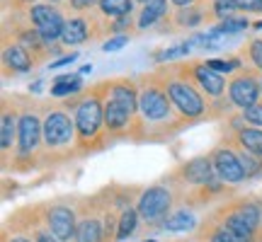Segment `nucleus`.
I'll return each instance as SVG.
<instances>
[{"label": "nucleus", "mask_w": 262, "mask_h": 242, "mask_svg": "<svg viewBox=\"0 0 262 242\" xmlns=\"http://www.w3.org/2000/svg\"><path fill=\"white\" fill-rule=\"evenodd\" d=\"M168 94H170V100L178 104V109L185 114V116H199V114L204 112V102H202L199 92H196L192 85L172 80V83L168 85Z\"/></svg>", "instance_id": "f257e3e1"}, {"label": "nucleus", "mask_w": 262, "mask_h": 242, "mask_svg": "<svg viewBox=\"0 0 262 242\" xmlns=\"http://www.w3.org/2000/svg\"><path fill=\"white\" fill-rule=\"evenodd\" d=\"M102 119H104V109L100 107L97 97L85 100V102L78 107V112H75V126H78L83 138L95 136L97 129H100V124H102Z\"/></svg>", "instance_id": "f03ea898"}, {"label": "nucleus", "mask_w": 262, "mask_h": 242, "mask_svg": "<svg viewBox=\"0 0 262 242\" xmlns=\"http://www.w3.org/2000/svg\"><path fill=\"white\" fill-rule=\"evenodd\" d=\"M139 109L148 121H163V119H168V114H170V100L165 97L163 90L148 87L139 97Z\"/></svg>", "instance_id": "7ed1b4c3"}, {"label": "nucleus", "mask_w": 262, "mask_h": 242, "mask_svg": "<svg viewBox=\"0 0 262 242\" xmlns=\"http://www.w3.org/2000/svg\"><path fill=\"white\" fill-rule=\"evenodd\" d=\"M170 191L163 189V186H153L146 194L141 196L139 201V213L146 218V221H158L163 213H168L170 208Z\"/></svg>", "instance_id": "20e7f679"}, {"label": "nucleus", "mask_w": 262, "mask_h": 242, "mask_svg": "<svg viewBox=\"0 0 262 242\" xmlns=\"http://www.w3.org/2000/svg\"><path fill=\"white\" fill-rule=\"evenodd\" d=\"M73 138V124L63 112H51L44 121V140L49 146H66Z\"/></svg>", "instance_id": "39448f33"}, {"label": "nucleus", "mask_w": 262, "mask_h": 242, "mask_svg": "<svg viewBox=\"0 0 262 242\" xmlns=\"http://www.w3.org/2000/svg\"><path fill=\"white\" fill-rule=\"evenodd\" d=\"M257 225H260V211H257L255 206H243V208H238L233 215L226 218V228H231L233 233H238L241 237H245V240L253 237V233L257 230Z\"/></svg>", "instance_id": "423d86ee"}, {"label": "nucleus", "mask_w": 262, "mask_h": 242, "mask_svg": "<svg viewBox=\"0 0 262 242\" xmlns=\"http://www.w3.org/2000/svg\"><path fill=\"white\" fill-rule=\"evenodd\" d=\"M49 225H51V233L56 235L61 242L75 237L78 228H75V215L71 208L66 206H58V208H51L49 211Z\"/></svg>", "instance_id": "0eeeda50"}, {"label": "nucleus", "mask_w": 262, "mask_h": 242, "mask_svg": "<svg viewBox=\"0 0 262 242\" xmlns=\"http://www.w3.org/2000/svg\"><path fill=\"white\" fill-rule=\"evenodd\" d=\"M214 167L216 175L224 179V182H241L245 177L243 165H241V158H235V153L231 150H219L214 155Z\"/></svg>", "instance_id": "6e6552de"}, {"label": "nucleus", "mask_w": 262, "mask_h": 242, "mask_svg": "<svg viewBox=\"0 0 262 242\" xmlns=\"http://www.w3.org/2000/svg\"><path fill=\"white\" fill-rule=\"evenodd\" d=\"M231 100L233 104L243 107V109H250L257 104V97H260V85L255 83L253 78H238L231 83Z\"/></svg>", "instance_id": "1a4fd4ad"}, {"label": "nucleus", "mask_w": 262, "mask_h": 242, "mask_svg": "<svg viewBox=\"0 0 262 242\" xmlns=\"http://www.w3.org/2000/svg\"><path fill=\"white\" fill-rule=\"evenodd\" d=\"M17 133H19V150H22V155H27L29 150L39 143V136L44 133V129L39 126V119L34 114H22V119L17 124Z\"/></svg>", "instance_id": "9d476101"}, {"label": "nucleus", "mask_w": 262, "mask_h": 242, "mask_svg": "<svg viewBox=\"0 0 262 242\" xmlns=\"http://www.w3.org/2000/svg\"><path fill=\"white\" fill-rule=\"evenodd\" d=\"M194 78H196V83H199L206 90V94H211V97L224 94V87H226L224 75L216 73V70H211V68H209L206 63L194 65Z\"/></svg>", "instance_id": "9b49d317"}, {"label": "nucleus", "mask_w": 262, "mask_h": 242, "mask_svg": "<svg viewBox=\"0 0 262 242\" xmlns=\"http://www.w3.org/2000/svg\"><path fill=\"white\" fill-rule=\"evenodd\" d=\"M182 175H185V179L192 182V184H206V182L211 179V162L206 158L189 160L187 165H185V170H182Z\"/></svg>", "instance_id": "f8f14e48"}, {"label": "nucleus", "mask_w": 262, "mask_h": 242, "mask_svg": "<svg viewBox=\"0 0 262 242\" xmlns=\"http://www.w3.org/2000/svg\"><path fill=\"white\" fill-rule=\"evenodd\" d=\"M85 39H88V25L80 17L68 19L63 27V34H61V41L68 44V46H78V44H83Z\"/></svg>", "instance_id": "ddd939ff"}, {"label": "nucleus", "mask_w": 262, "mask_h": 242, "mask_svg": "<svg viewBox=\"0 0 262 242\" xmlns=\"http://www.w3.org/2000/svg\"><path fill=\"white\" fill-rule=\"evenodd\" d=\"M129 119H131V112L124 104L114 102V100H110L104 104V121H107L110 129H124L129 124Z\"/></svg>", "instance_id": "4468645a"}, {"label": "nucleus", "mask_w": 262, "mask_h": 242, "mask_svg": "<svg viewBox=\"0 0 262 242\" xmlns=\"http://www.w3.org/2000/svg\"><path fill=\"white\" fill-rule=\"evenodd\" d=\"M63 27H66V22L61 15H54V17H49L44 25H39L37 32H39V37H41V41H47V44H51V41H56V39H61V34H63Z\"/></svg>", "instance_id": "2eb2a0df"}, {"label": "nucleus", "mask_w": 262, "mask_h": 242, "mask_svg": "<svg viewBox=\"0 0 262 242\" xmlns=\"http://www.w3.org/2000/svg\"><path fill=\"white\" fill-rule=\"evenodd\" d=\"M165 10H168V0H150L148 5L143 8V12H141L139 27L146 29V27H150V25H156V22L165 15Z\"/></svg>", "instance_id": "dca6fc26"}, {"label": "nucleus", "mask_w": 262, "mask_h": 242, "mask_svg": "<svg viewBox=\"0 0 262 242\" xmlns=\"http://www.w3.org/2000/svg\"><path fill=\"white\" fill-rule=\"evenodd\" d=\"M5 63L12 68V70H19V73H25L32 68V58L25 49L19 46H8L5 49Z\"/></svg>", "instance_id": "f3484780"}, {"label": "nucleus", "mask_w": 262, "mask_h": 242, "mask_svg": "<svg viewBox=\"0 0 262 242\" xmlns=\"http://www.w3.org/2000/svg\"><path fill=\"white\" fill-rule=\"evenodd\" d=\"M80 75H58L56 83L51 85V94L54 97H66V94H73L80 90Z\"/></svg>", "instance_id": "a211bd4d"}, {"label": "nucleus", "mask_w": 262, "mask_h": 242, "mask_svg": "<svg viewBox=\"0 0 262 242\" xmlns=\"http://www.w3.org/2000/svg\"><path fill=\"white\" fill-rule=\"evenodd\" d=\"M238 140L248 153L262 158V129H243L238 133Z\"/></svg>", "instance_id": "6ab92c4d"}, {"label": "nucleus", "mask_w": 262, "mask_h": 242, "mask_svg": "<svg viewBox=\"0 0 262 242\" xmlns=\"http://www.w3.org/2000/svg\"><path fill=\"white\" fill-rule=\"evenodd\" d=\"M75 242H102V225L97 221H83L78 225V233H75Z\"/></svg>", "instance_id": "aec40b11"}, {"label": "nucleus", "mask_w": 262, "mask_h": 242, "mask_svg": "<svg viewBox=\"0 0 262 242\" xmlns=\"http://www.w3.org/2000/svg\"><path fill=\"white\" fill-rule=\"evenodd\" d=\"M112 100L114 102H119V104H124L126 109H129L131 114H134V109H136V92L131 90L126 83H117V85H112Z\"/></svg>", "instance_id": "412c9836"}, {"label": "nucleus", "mask_w": 262, "mask_h": 242, "mask_svg": "<svg viewBox=\"0 0 262 242\" xmlns=\"http://www.w3.org/2000/svg\"><path fill=\"white\" fill-rule=\"evenodd\" d=\"M194 225V215L189 213V211H178V213H172L165 221V228L172 230V233H182V230H189Z\"/></svg>", "instance_id": "4be33fe9"}, {"label": "nucleus", "mask_w": 262, "mask_h": 242, "mask_svg": "<svg viewBox=\"0 0 262 242\" xmlns=\"http://www.w3.org/2000/svg\"><path fill=\"white\" fill-rule=\"evenodd\" d=\"M100 8L110 17H126L131 12V0H102Z\"/></svg>", "instance_id": "5701e85b"}, {"label": "nucleus", "mask_w": 262, "mask_h": 242, "mask_svg": "<svg viewBox=\"0 0 262 242\" xmlns=\"http://www.w3.org/2000/svg\"><path fill=\"white\" fill-rule=\"evenodd\" d=\"M136 215H139V211H134V208H126L122 213V221H119V233H117V240H124V237H129L131 233H134V228H136Z\"/></svg>", "instance_id": "b1692460"}, {"label": "nucleus", "mask_w": 262, "mask_h": 242, "mask_svg": "<svg viewBox=\"0 0 262 242\" xmlns=\"http://www.w3.org/2000/svg\"><path fill=\"white\" fill-rule=\"evenodd\" d=\"M0 143H3V150H10L12 146V138H15V119L12 114H3V121H0Z\"/></svg>", "instance_id": "393cba45"}, {"label": "nucleus", "mask_w": 262, "mask_h": 242, "mask_svg": "<svg viewBox=\"0 0 262 242\" xmlns=\"http://www.w3.org/2000/svg\"><path fill=\"white\" fill-rule=\"evenodd\" d=\"M243 29H248V19L245 17H228V19H224L219 27L214 29L216 34H235V32H243Z\"/></svg>", "instance_id": "a878e982"}, {"label": "nucleus", "mask_w": 262, "mask_h": 242, "mask_svg": "<svg viewBox=\"0 0 262 242\" xmlns=\"http://www.w3.org/2000/svg\"><path fill=\"white\" fill-rule=\"evenodd\" d=\"M54 15H56V10L51 8V5H34V8L29 10V17H32V22H34V25H44V22H47L49 17H54Z\"/></svg>", "instance_id": "bb28decb"}, {"label": "nucleus", "mask_w": 262, "mask_h": 242, "mask_svg": "<svg viewBox=\"0 0 262 242\" xmlns=\"http://www.w3.org/2000/svg\"><path fill=\"white\" fill-rule=\"evenodd\" d=\"M211 242H250V240H245V237H241L238 233H233L231 228H219L214 233V237H211Z\"/></svg>", "instance_id": "cd10ccee"}, {"label": "nucleus", "mask_w": 262, "mask_h": 242, "mask_svg": "<svg viewBox=\"0 0 262 242\" xmlns=\"http://www.w3.org/2000/svg\"><path fill=\"white\" fill-rule=\"evenodd\" d=\"M199 22H202V12L199 10H182L178 15V25H182V27H194Z\"/></svg>", "instance_id": "c85d7f7f"}, {"label": "nucleus", "mask_w": 262, "mask_h": 242, "mask_svg": "<svg viewBox=\"0 0 262 242\" xmlns=\"http://www.w3.org/2000/svg\"><path fill=\"white\" fill-rule=\"evenodd\" d=\"M214 10H216V17L228 19L238 8H235V0H216V3H214Z\"/></svg>", "instance_id": "c756f323"}, {"label": "nucleus", "mask_w": 262, "mask_h": 242, "mask_svg": "<svg viewBox=\"0 0 262 242\" xmlns=\"http://www.w3.org/2000/svg\"><path fill=\"white\" fill-rule=\"evenodd\" d=\"M206 65L211 68V70H216V73H231L233 68H238V61H206Z\"/></svg>", "instance_id": "7c9ffc66"}, {"label": "nucleus", "mask_w": 262, "mask_h": 242, "mask_svg": "<svg viewBox=\"0 0 262 242\" xmlns=\"http://www.w3.org/2000/svg\"><path fill=\"white\" fill-rule=\"evenodd\" d=\"M189 46L192 44H182V46H175V49H168V51H163L160 54V61H165V58H178V56H187L189 54Z\"/></svg>", "instance_id": "2f4dec72"}, {"label": "nucleus", "mask_w": 262, "mask_h": 242, "mask_svg": "<svg viewBox=\"0 0 262 242\" xmlns=\"http://www.w3.org/2000/svg\"><path fill=\"white\" fill-rule=\"evenodd\" d=\"M243 116L250 121V124H255V126H262V104H255L250 109H245Z\"/></svg>", "instance_id": "473e14b6"}, {"label": "nucleus", "mask_w": 262, "mask_h": 242, "mask_svg": "<svg viewBox=\"0 0 262 242\" xmlns=\"http://www.w3.org/2000/svg\"><path fill=\"white\" fill-rule=\"evenodd\" d=\"M235 8L245 10V12H260V10H262V0H235Z\"/></svg>", "instance_id": "72a5a7b5"}, {"label": "nucleus", "mask_w": 262, "mask_h": 242, "mask_svg": "<svg viewBox=\"0 0 262 242\" xmlns=\"http://www.w3.org/2000/svg\"><path fill=\"white\" fill-rule=\"evenodd\" d=\"M129 44V37L126 34H119V37H114V39H110V41H104V51H117V49H122V46H126Z\"/></svg>", "instance_id": "f704fd0d"}, {"label": "nucleus", "mask_w": 262, "mask_h": 242, "mask_svg": "<svg viewBox=\"0 0 262 242\" xmlns=\"http://www.w3.org/2000/svg\"><path fill=\"white\" fill-rule=\"evenodd\" d=\"M250 58H253V63L262 70V41H260V39L250 44Z\"/></svg>", "instance_id": "c9c22d12"}, {"label": "nucleus", "mask_w": 262, "mask_h": 242, "mask_svg": "<svg viewBox=\"0 0 262 242\" xmlns=\"http://www.w3.org/2000/svg\"><path fill=\"white\" fill-rule=\"evenodd\" d=\"M241 165H243V172H245V175H255V172H260V162L250 160L248 155H245V158H241Z\"/></svg>", "instance_id": "e433bc0d"}, {"label": "nucleus", "mask_w": 262, "mask_h": 242, "mask_svg": "<svg viewBox=\"0 0 262 242\" xmlns=\"http://www.w3.org/2000/svg\"><path fill=\"white\" fill-rule=\"evenodd\" d=\"M75 58H78V54H68V56L58 58V61H51V68H61V65H68V63H73Z\"/></svg>", "instance_id": "4c0bfd02"}, {"label": "nucleus", "mask_w": 262, "mask_h": 242, "mask_svg": "<svg viewBox=\"0 0 262 242\" xmlns=\"http://www.w3.org/2000/svg\"><path fill=\"white\" fill-rule=\"evenodd\" d=\"M95 3H102V0H71V5L75 10H83V8H93Z\"/></svg>", "instance_id": "58836bf2"}, {"label": "nucleus", "mask_w": 262, "mask_h": 242, "mask_svg": "<svg viewBox=\"0 0 262 242\" xmlns=\"http://www.w3.org/2000/svg\"><path fill=\"white\" fill-rule=\"evenodd\" d=\"M37 240L39 242H61L56 235H54V233H47V230H39V237H37Z\"/></svg>", "instance_id": "ea45409f"}, {"label": "nucleus", "mask_w": 262, "mask_h": 242, "mask_svg": "<svg viewBox=\"0 0 262 242\" xmlns=\"http://www.w3.org/2000/svg\"><path fill=\"white\" fill-rule=\"evenodd\" d=\"M172 3H175L178 8H187V5H192L194 0H172Z\"/></svg>", "instance_id": "a19ab883"}, {"label": "nucleus", "mask_w": 262, "mask_h": 242, "mask_svg": "<svg viewBox=\"0 0 262 242\" xmlns=\"http://www.w3.org/2000/svg\"><path fill=\"white\" fill-rule=\"evenodd\" d=\"M10 242H29V240H25V237H15V240H10Z\"/></svg>", "instance_id": "79ce46f5"}, {"label": "nucleus", "mask_w": 262, "mask_h": 242, "mask_svg": "<svg viewBox=\"0 0 262 242\" xmlns=\"http://www.w3.org/2000/svg\"><path fill=\"white\" fill-rule=\"evenodd\" d=\"M139 3H146V5H148V3H150V0H139Z\"/></svg>", "instance_id": "37998d69"}, {"label": "nucleus", "mask_w": 262, "mask_h": 242, "mask_svg": "<svg viewBox=\"0 0 262 242\" xmlns=\"http://www.w3.org/2000/svg\"><path fill=\"white\" fill-rule=\"evenodd\" d=\"M49 3H61V0H49Z\"/></svg>", "instance_id": "c03bdc74"}, {"label": "nucleus", "mask_w": 262, "mask_h": 242, "mask_svg": "<svg viewBox=\"0 0 262 242\" xmlns=\"http://www.w3.org/2000/svg\"><path fill=\"white\" fill-rule=\"evenodd\" d=\"M146 242H156V240H146Z\"/></svg>", "instance_id": "a18cd8bd"}]
</instances>
